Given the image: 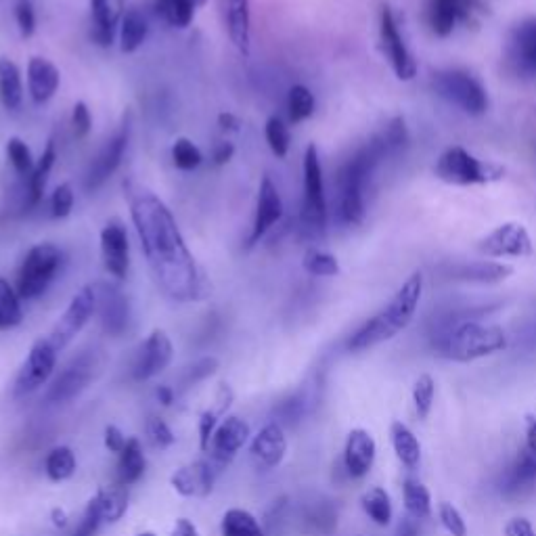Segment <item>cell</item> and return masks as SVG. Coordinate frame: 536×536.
<instances>
[{
	"label": "cell",
	"instance_id": "cell-1",
	"mask_svg": "<svg viewBox=\"0 0 536 536\" xmlns=\"http://www.w3.org/2000/svg\"><path fill=\"white\" fill-rule=\"evenodd\" d=\"M130 214L139 231L145 258L162 292L176 302H195L206 296L204 275L178 231L164 201L141 187H126Z\"/></svg>",
	"mask_w": 536,
	"mask_h": 536
},
{
	"label": "cell",
	"instance_id": "cell-2",
	"mask_svg": "<svg viewBox=\"0 0 536 536\" xmlns=\"http://www.w3.org/2000/svg\"><path fill=\"white\" fill-rule=\"evenodd\" d=\"M407 141L409 132L405 120L394 118L342 166L338 176V214L344 225H359L365 218V197L373 172L388 155L405 147Z\"/></svg>",
	"mask_w": 536,
	"mask_h": 536
},
{
	"label": "cell",
	"instance_id": "cell-3",
	"mask_svg": "<svg viewBox=\"0 0 536 536\" xmlns=\"http://www.w3.org/2000/svg\"><path fill=\"white\" fill-rule=\"evenodd\" d=\"M421 294H423V275L413 273L405 283H402V287L388 302V306H384L375 317H371L350 335L346 348L350 352H363L396 338V335L402 329H407L409 323L413 321L417 306L421 302Z\"/></svg>",
	"mask_w": 536,
	"mask_h": 536
},
{
	"label": "cell",
	"instance_id": "cell-4",
	"mask_svg": "<svg viewBox=\"0 0 536 536\" xmlns=\"http://www.w3.org/2000/svg\"><path fill=\"white\" fill-rule=\"evenodd\" d=\"M507 346V335L497 325H484L478 321H461L446 327L438 338L442 356L457 363H472L484 356L497 354Z\"/></svg>",
	"mask_w": 536,
	"mask_h": 536
},
{
	"label": "cell",
	"instance_id": "cell-5",
	"mask_svg": "<svg viewBox=\"0 0 536 536\" xmlns=\"http://www.w3.org/2000/svg\"><path fill=\"white\" fill-rule=\"evenodd\" d=\"M434 172L442 183L457 185V187L497 183L505 174L501 166L478 160L476 155L465 151L463 147L446 149L438 158Z\"/></svg>",
	"mask_w": 536,
	"mask_h": 536
},
{
	"label": "cell",
	"instance_id": "cell-6",
	"mask_svg": "<svg viewBox=\"0 0 536 536\" xmlns=\"http://www.w3.org/2000/svg\"><path fill=\"white\" fill-rule=\"evenodd\" d=\"M302 231L306 237L319 239L327 227V201L323 185V168L319 160V149L308 145L304 153V201H302Z\"/></svg>",
	"mask_w": 536,
	"mask_h": 536
},
{
	"label": "cell",
	"instance_id": "cell-7",
	"mask_svg": "<svg viewBox=\"0 0 536 536\" xmlns=\"http://www.w3.org/2000/svg\"><path fill=\"white\" fill-rule=\"evenodd\" d=\"M63 254L53 243H38L26 254L17 273V294L21 300H36L55 281Z\"/></svg>",
	"mask_w": 536,
	"mask_h": 536
},
{
	"label": "cell",
	"instance_id": "cell-8",
	"mask_svg": "<svg viewBox=\"0 0 536 536\" xmlns=\"http://www.w3.org/2000/svg\"><path fill=\"white\" fill-rule=\"evenodd\" d=\"M432 88L438 97L459 107L469 116H482L488 109V93L478 78L463 70H442L434 74Z\"/></svg>",
	"mask_w": 536,
	"mask_h": 536
},
{
	"label": "cell",
	"instance_id": "cell-9",
	"mask_svg": "<svg viewBox=\"0 0 536 536\" xmlns=\"http://www.w3.org/2000/svg\"><path fill=\"white\" fill-rule=\"evenodd\" d=\"M486 13V0H428L426 21L432 34L446 38L459 26H478Z\"/></svg>",
	"mask_w": 536,
	"mask_h": 536
},
{
	"label": "cell",
	"instance_id": "cell-10",
	"mask_svg": "<svg viewBox=\"0 0 536 536\" xmlns=\"http://www.w3.org/2000/svg\"><path fill=\"white\" fill-rule=\"evenodd\" d=\"M95 312H97V287L86 285L72 298L70 306L65 308L61 319L49 333V342L53 344V348L61 352L70 346L76 335L86 327V323L93 319Z\"/></svg>",
	"mask_w": 536,
	"mask_h": 536
},
{
	"label": "cell",
	"instance_id": "cell-11",
	"mask_svg": "<svg viewBox=\"0 0 536 536\" xmlns=\"http://www.w3.org/2000/svg\"><path fill=\"white\" fill-rule=\"evenodd\" d=\"M505 61L522 80H536V15L513 26L505 44Z\"/></svg>",
	"mask_w": 536,
	"mask_h": 536
},
{
	"label": "cell",
	"instance_id": "cell-12",
	"mask_svg": "<svg viewBox=\"0 0 536 536\" xmlns=\"http://www.w3.org/2000/svg\"><path fill=\"white\" fill-rule=\"evenodd\" d=\"M57 367V350L49 342V338H40L32 344L28 359L21 365L15 379V394L28 396L38 392L42 386L49 384Z\"/></svg>",
	"mask_w": 536,
	"mask_h": 536
},
{
	"label": "cell",
	"instance_id": "cell-13",
	"mask_svg": "<svg viewBox=\"0 0 536 536\" xmlns=\"http://www.w3.org/2000/svg\"><path fill=\"white\" fill-rule=\"evenodd\" d=\"M379 42H382V51L392 65V70L398 80H413L417 76V63L411 55L405 38H402L396 17L388 5L382 7L379 13Z\"/></svg>",
	"mask_w": 536,
	"mask_h": 536
},
{
	"label": "cell",
	"instance_id": "cell-14",
	"mask_svg": "<svg viewBox=\"0 0 536 536\" xmlns=\"http://www.w3.org/2000/svg\"><path fill=\"white\" fill-rule=\"evenodd\" d=\"M128 141H130V114L124 116L118 132L103 145V149L97 153V158L91 162V166H88L84 178L86 191L93 193L101 189L107 183V178L114 176V172L120 168L124 160Z\"/></svg>",
	"mask_w": 536,
	"mask_h": 536
},
{
	"label": "cell",
	"instance_id": "cell-15",
	"mask_svg": "<svg viewBox=\"0 0 536 536\" xmlns=\"http://www.w3.org/2000/svg\"><path fill=\"white\" fill-rule=\"evenodd\" d=\"M250 436H252V430L248 421L237 415H227L218 423L212 444H210V451L206 455L220 469V472H225V469L233 463V459L239 455L243 446L248 444Z\"/></svg>",
	"mask_w": 536,
	"mask_h": 536
},
{
	"label": "cell",
	"instance_id": "cell-16",
	"mask_svg": "<svg viewBox=\"0 0 536 536\" xmlns=\"http://www.w3.org/2000/svg\"><path fill=\"white\" fill-rule=\"evenodd\" d=\"M174 356V346L168 338V333L164 329H153L147 340L141 344L137 359H134L132 365V377L134 382H147V379H153L155 375L164 373Z\"/></svg>",
	"mask_w": 536,
	"mask_h": 536
},
{
	"label": "cell",
	"instance_id": "cell-17",
	"mask_svg": "<svg viewBox=\"0 0 536 536\" xmlns=\"http://www.w3.org/2000/svg\"><path fill=\"white\" fill-rule=\"evenodd\" d=\"M478 250L488 258H526L532 254V239L520 222H505L478 243Z\"/></svg>",
	"mask_w": 536,
	"mask_h": 536
},
{
	"label": "cell",
	"instance_id": "cell-18",
	"mask_svg": "<svg viewBox=\"0 0 536 536\" xmlns=\"http://www.w3.org/2000/svg\"><path fill=\"white\" fill-rule=\"evenodd\" d=\"M222 472L210 459H197L181 465L170 476V486L181 497L187 499H206L212 495L214 484Z\"/></svg>",
	"mask_w": 536,
	"mask_h": 536
},
{
	"label": "cell",
	"instance_id": "cell-19",
	"mask_svg": "<svg viewBox=\"0 0 536 536\" xmlns=\"http://www.w3.org/2000/svg\"><path fill=\"white\" fill-rule=\"evenodd\" d=\"M287 455V436L279 421H268L266 426L252 438L250 457L258 469H275Z\"/></svg>",
	"mask_w": 536,
	"mask_h": 536
},
{
	"label": "cell",
	"instance_id": "cell-20",
	"mask_svg": "<svg viewBox=\"0 0 536 536\" xmlns=\"http://www.w3.org/2000/svg\"><path fill=\"white\" fill-rule=\"evenodd\" d=\"M101 254L109 275L124 279L130 266V245L126 227L118 218L109 220L101 231Z\"/></svg>",
	"mask_w": 536,
	"mask_h": 536
},
{
	"label": "cell",
	"instance_id": "cell-21",
	"mask_svg": "<svg viewBox=\"0 0 536 536\" xmlns=\"http://www.w3.org/2000/svg\"><path fill=\"white\" fill-rule=\"evenodd\" d=\"M281 216H283V201H281L279 189L275 187L271 178L264 176L258 189L256 214H254L252 233L248 237V248H254V245L268 233V229L277 225Z\"/></svg>",
	"mask_w": 536,
	"mask_h": 536
},
{
	"label": "cell",
	"instance_id": "cell-22",
	"mask_svg": "<svg viewBox=\"0 0 536 536\" xmlns=\"http://www.w3.org/2000/svg\"><path fill=\"white\" fill-rule=\"evenodd\" d=\"M375 457H377V444L371 432H367L365 428L350 430L344 444L346 474L354 480L365 478L375 465Z\"/></svg>",
	"mask_w": 536,
	"mask_h": 536
},
{
	"label": "cell",
	"instance_id": "cell-23",
	"mask_svg": "<svg viewBox=\"0 0 536 536\" xmlns=\"http://www.w3.org/2000/svg\"><path fill=\"white\" fill-rule=\"evenodd\" d=\"M97 310L101 315V325L109 335L118 338V335H122L128 329L130 306L126 296L116 285L101 283L97 287Z\"/></svg>",
	"mask_w": 536,
	"mask_h": 536
},
{
	"label": "cell",
	"instance_id": "cell-24",
	"mask_svg": "<svg viewBox=\"0 0 536 536\" xmlns=\"http://www.w3.org/2000/svg\"><path fill=\"white\" fill-rule=\"evenodd\" d=\"M91 379H93V359L80 356L78 361H74L70 367H65L55 377V382L49 388L47 400L55 402V405H59V402H70L88 388Z\"/></svg>",
	"mask_w": 536,
	"mask_h": 536
},
{
	"label": "cell",
	"instance_id": "cell-25",
	"mask_svg": "<svg viewBox=\"0 0 536 536\" xmlns=\"http://www.w3.org/2000/svg\"><path fill=\"white\" fill-rule=\"evenodd\" d=\"M126 0H91V17L93 32L91 38L99 47L107 49L114 44L116 28L124 17Z\"/></svg>",
	"mask_w": 536,
	"mask_h": 536
},
{
	"label": "cell",
	"instance_id": "cell-26",
	"mask_svg": "<svg viewBox=\"0 0 536 536\" xmlns=\"http://www.w3.org/2000/svg\"><path fill=\"white\" fill-rule=\"evenodd\" d=\"M222 13H225V26L231 42L241 55H250V32H252V15L250 0H220Z\"/></svg>",
	"mask_w": 536,
	"mask_h": 536
},
{
	"label": "cell",
	"instance_id": "cell-27",
	"mask_svg": "<svg viewBox=\"0 0 536 536\" xmlns=\"http://www.w3.org/2000/svg\"><path fill=\"white\" fill-rule=\"evenodd\" d=\"M61 82V74L57 67L42 59V57H32L28 63V91L34 103L42 105L55 97L57 88Z\"/></svg>",
	"mask_w": 536,
	"mask_h": 536
},
{
	"label": "cell",
	"instance_id": "cell-28",
	"mask_svg": "<svg viewBox=\"0 0 536 536\" xmlns=\"http://www.w3.org/2000/svg\"><path fill=\"white\" fill-rule=\"evenodd\" d=\"M147 469V457L143 451V442L139 438H128L124 451L118 455V469H116V482L122 486L137 484Z\"/></svg>",
	"mask_w": 536,
	"mask_h": 536
},
{
	"label": "cell",
	"instance_id": "cell-29",
	"mask_svg": "<svg viewBox=\"0 0 536 536\" xmlns=\"http://www.w3.org/2000/svg\"><path fill=\"white\" fill-rule=\"evenodd\" d=\"M57 162V145L55 141L51 139L47 143V147H44L42 155L38 164L34 166L32 174L28 176V187H26V206L24 208H36L42 197H44V189H47V181H49V174L53 170Z\"/></svg>",
	"mask_w": 536,
	"mask_h": 536
},
{
	"label": "cell",
	"instance_id": "cell-30",
	"mask_svg": "<svg viewBox=\"0 0 536 536\" xmlns=\"http://www.w3.org/2000/svg\"><path fill=\"white\" fill-rule=\"evenodd\" d=\"M99 511H101V518L105 524H118L128 511V501H130V495H128V488L122 486V484H111V486H103L97 490V495L93 497Z\"/></svg>",
	"mask_w": 536,
	"mask_h": 536
},
{
	"label": "cell",
	"instance_id": "cell-31",
	"mask_svg": "<svg viewBox=\"0 0 536 536\" xmlns=\"http://www.w3.org/2000/svg\"><path fill=\"white\" fill-rule=\"evenodd\" d=\"M208 3V0H155V13H158L168 26L185 30L191 26V21L197 13Z\"/></svg>",
	"mask_w": 536,
	"mask_h": 536
},
{
	"label": "cell",
	"instance_id": "cell-32",
	"mask_svg": "<svg viewBox=\"0 0 536 536\" xmlns=\"http://www.w3.org/2000/svg\"><path fill=\"white\" fill-rule=\"evenodd\" d=\"M390 438H392V446H394L398 461L409 469H415L421 461V444L417 436L413 434V430L407 426V423L392 421Z\"/></svg>",
	"mask_w": 536,
	"mask_h": 536
},
{
	"label": "cell",
	"instance_id": "cell-33",
	"mask_svg": "<svg viewBox=\"0 0 536 536\" xmlns=\"http://www.w3.org/2000/svg\"><path fill=\"white\" fill-rule=\"evenodd\" d=\"M220 536H266V534L252 511L231 507L222 513Z\"/></svg>",
	"mask_w": 536,
	"mask_h": 536
},
{
	"label": "cell",
	"instance_id": "cell-34",
	"mask_svg": "<svg viewBox=\"0 0 536 536\" xmlns=\"http://www.w3.org/2000/svg\"><path fill=\"white\" fill-rule=\"evenodd\" d=\"M24 101V82L19 67L11 59H0V103L5 109H19Z\"/></svg>",
	"mask_w": 536,
	"mask_h": 536
},
{
	"label": "cell",
	"instance_id": "cell-35",
	"mask_svg": "<svg viewBox=\"0 0 536 536\" xmlns=\"http://www.w3.org/2000/svg\"><path fill=\"white\" fill-rule=\"evenodd\" d=\"M513 273V268L501 262H476V264H463L457 271H453L455 279L469 281V283H499L505 281Z\"/></svg>",
	"mask_w": 536,
	"mask_h": 536
},
{
	"label": "cell",
	"instance_id": "cell-36",
	"mask_svg": "<svg viewBox=\"0 0 536 536\" xmlns=\"http://www.w3.org/2000/svg\"><path fill=\"white\" fill-rule=\"evenodd\" d=\"M149 26L147 19L139 11H126L122 21H120V49L122 53H134L143 47V42L147 40Z\"/></svg>",
	"mask_w": 536,
	"mask_h": 536
},
{
	"label": "cell",
	"instance_id": "cell-37",
	"mask_svg": "<svg viewBox=\"0 0 536 536\" xmlns=\"http://www.w3.org/2000/svg\"><path fill=\"white\" fill-rule=\"evenodd\" d=\"M402 497H405V509L413 520H426L432 516V495L423 482L407 478L402 482Z\"/></svg>",
	"mask_w": 536,
	"mask_h": 536
},
{
	"label": "cell",
	"instance_id": "cell-38",
	"mask_svg": "<svg viewBox=\"0 0 536 536\" xmlns=\"http://www.w3.org/2000/svg\"><path fill=\"white\" fill-rule=\"evenodd\" d=\"M361 505L373 524L382 526V528L392 524L394 507H392V499H390L386 488H382V486L369 488L367 493L361 497Z\"/></svg>",
	"mask_w": 536,
	"mask_h": 536
},
{
	"label": "cell",
	"instance_id": "cell-39",
	"mask_svg": "<svg viewBox=\"0 0 536 536\" xmlns=\"http://www.w3.org/2000/svg\"><path fill=\"white\" fill-rule=\"evenodd\" d=\"M76 455L70 449V446H55V449L49 451L47 459H44V472H47V478L51 482H65L70 480L76 474Z\"/></svg>",
	"mask_w": 536,
	"mask_h": 536
},
{
	"label": "cell",
	"instance_id": "cell-40",
	"mask_svg": "<svg viewBox=\"0 0 536 536\" xmlns=\"http://www.w3.org/2000/svg\"><path fill=\"white\" fill-rule=\"evenodd\" d=\"M21 321H24V310L17 289L5 277H0V329H13Z\"/></svg>",
	"mask_w": 536,
	"mask_h": 536
},
{
	"label": "cell",
	"instance_id": "cell-41",
	"mask_svg": "<svg viewBox=\"0 0 536 536\" xmlns=\"http://www.w3.org/2000/svg\"><path fill=\"white\" fill-rule=\"evenodd\" d=\"M287 111L289 120L294 124H300L315 114V95L310 93V88L296 84L287 95Z\"/></svg>",
	"mask_w": 536,
	"mask_h": 536
},
{
	"label": "cell",
	"instance_id": "cell-42",
	"mask_svg": "<svg viewBox=\"0 0 536 536\" xmlns=\"http://www.w3.org/2000/svg\"><path fill=\"white\" fill-rule=\"evenodd\" d=\"M536 480V459L522 451V455L509 467L503 490H520Z\"/></svg>",
	"mask_w": 536,
	"mask_h": 536
},
{
	"label": "cell",
	"instance_id": "cell-43",
	"mask_svg": "<svg viewBox=\"0 0 536 536\" xmlns=\"http://www.w3.org/2000/svg\"><path fill=\"white\" fill-rule=\"evenodd\" d=\"M436 398V382L430 373H423L413 384V405L419 419H428Z\"/></svg>",
	"mask_w": 536,
	"mask_h": 536
},
{
	"label": "cell",
	"instance_id": "cell-44",
	"mask_svg": "<svg viewBox=\"0 0 536 536\" xmlns=\"http://www.w3.org/2000/svg\"><path fill=\"white\" fill-rule=\"evenodd\" d=\"M172 162L178 170L191 172V170H197L201 162H204V153L199 151V147L193 141L183 137V139H176L172 145Z\"/></svg>",
	"mask_w": 536,
	"mask_h": 536
},
{
	"label": "cell",
	"instance_id": "cell-45",
	"mask_svg": "<svg viewBox=\"0 0 536 536\" xmlns=\"http://www.w3.org/2000/svg\"><path fill=\"white\" fill-rule=\"evenodd\" d=\"M264 137L277 158H285L289 145H292V134H289V128L281 118H268L264 126Z\"/></svg>",
	"mask_w": 536,
	"mask_h": 536
},
{
	"label": "cell",
	"instance_id": "cell-46",
	"mask_svg": "<svg viewBox=\"0 0 536 536\" xmlns=\"http://www.w3.org/2000/svg\"><path fill=\"white\" fill-rule=\"evenodd\" d=\"M304 268L310 275L317 277H335L340 273L338 258L321 252V250H308L304 256Z\"/></svg>",
	"mask_w": 536,
	"mask_h": 536
},
{
	"label": "cell",
	"instance_id": "cell-47",
	"mask_svg": "<svg viewBox=\"0 0 536 536\" xmlns=\"http://www.w3.org/2000/svg\"><path fill=\"white\" fill-rule=\"evenodd\" d=\"M7 158H9L11 166L15 168V172L21 176H30L34 166H36L30 147L17 137L9 139V143H7Z\"/></svg>",
	"mask_w": 536,
	"mask_h": 536
},
{
	"label": "cell",
	"instance_id": "cell-48",
	"mask_svg": "<svg viewBox=\"0 0 536 536\" xmlns=\"http://www.w3.org/2000/svg\"><path fill=\"white\" fill-rule=\"evenodd\" d=\"M145 430H147V436H149L151 444L155 446V449H160V451L170 449V446L176 442V436H174L172 428L158 415H151L147 419Z\"/></svg>",
	"mask_w": 536,
	"mask_h": 536
},
{
	"label": "cell",
	"instance_id": "cell-49",
	"mask_svg": "<svg viewBox=\"0 0 536 536\" xmlns=\"http://www.w3.org/2000/svg\"><path fill=\"white\" fill-rule=\"evenodd\" d=\"M438 518H440V524L444 526V530L449 532L451 536H467V524L461 516V511L453 503L442 501L438 505Z\"/></svg>",
	"mask_w": 536,
	"mask_h": 536
},
{
	"label": "cell",
	"instance_id": "cell-50",
	"mask_svg": "<svg viewBox=\"0 0 536 536\" xmlns=\"http://www.w3.org/2000/svg\"><path fill=\"white\" fill-rule=\"evenodd\" d=\"M15 21L19 34L24 38H32L36 32V11L32 0H15Z\"/></svg>",
	"mask_w": 536,
	"mask_h": 536
},
{
	"label": "cell",
	"instance_id": "cell-51",
	"mask_svg": "<svg viewBox=\"0 0 536 536\" xmlns=\"http://www.w3.org/2000/svg\"><path fill=\"white\" fill-rule=\"evenodd\" d=\"M74 191L70 185H59L51 197V216L53 218H67L74 210Z\"/></svg>",
	"mask_w": 536,
	"mask_h": 536
},
{
	"label": "cell",
	"instance_id": "cell-52",
	"mask_svg": "<svg viewBox=\"0 0 536 536\" xmlns=\"http://www.w3.org/2000/svg\"><path fill=\"white\" fill-rule=\"evenodd\" d=\"M101 524H103L101 511H99L95 499H91L86 503V509L82 513V520L78 522V526L74 530V536H95Z\"/></svg>",
	"mask_w": 536,
	"mask_h": 536
},
{
	"label": "cell",
	"instance_id": "cell-53",
	"mask_svg": "<svg viewBox=\"0 0 536 536\" xmlns=\"http://www.w3.org/2000/svg\"><path fill=\"white\" fill-rule=\"evenodd\" d=\"M218 369V359H214V356H204V359H199L197 363H193L189 369H187V375L183 379L185 386H193L197 382H204L206 377L214 375Z\"/></svg>",
	"mask_w": 536,
	"mask_h": 536
},
{
	"label": "cell",
	"instance_id": "cell-54",
	"mask_svg": "<svg viewBox=\"0 0 536 536\" xmlns=\"http://www.w3.org/2000/svg\"><path fill=\"white\" fill-rule=\"evenodd\" d=\"M72 126H74V137H76V139H84V137H88V132H91V128H93L91 111H88V107H86L84 101H78V103L74 105V111H72Z\"/></svg>",
	"mask_w": 536,
	"mask_h": 536
},
{
	"label": "cell",
	"instance_id": "cell-55",
	"mask_svg": "<svg viewBox=\"0 0 536 536\" xmlns=\"http://www.w3.org/2000/svg\"><path fill=\"white\" fill-rule=\"evenodd\" d=\"M126 442H128V438L124 436V432L118 426H114V423H111V426L105 428V432H103V444H105V449L111 455H120L124 451Z\"/></svg>",
	"mask_w": 536,
	"mask_h": 536
},
{
	"label": "cell",
	"instance_id": "cell-56",
	"mask_svg": "<svg viewBox=\"0 0 536 536\" xmlns=\"http://www.w3.org/2000/svg\"><path fill=\"white\" fill-rule=\"evenodd\" d=\"M505 536H536V530L528 518H511L505 526Z\"/></svg>",
	"mask_w": 536,
	"mask_h": 536
},
{
	"label": "cell",
	"instance_id": "cell-57",
	"mask_svg": "<svg viewBox=\"0 0 536 536\" xmlns=\"http://www.w3.org/2000/svg\"><path fill=\"white\" fill-rule=\"evenodd\" d=\"M233 155H235V145L225 141V143H218L216 149H214V155H212V160L216 166H225L233 160Z\"/></svg>",
	"mask_w": 536,
	"mask_h": 536
},
{
	"label": "cell",
	"instance_id": "cell-58",
	"mask_svg": "<svg viewBox=\"0 0 536 536\" xmlns=\"http://www.w3.org/2000/svg\"><path fill=\"white\" fill-rule=\"evenodd\" d=\"M524 451L536 459V415L526 417V449Z\"/></svg>",
	"mask_w": 536,
	"mask_h": 536
},
{
	"label": "cell",
	"instance_id": "cell-59",
	"mask_svg": "<svg viewBox=\"0 0 536 536\" xmlns=\"http://www.w3.org/2000/svg\"><path fill=\"white\" fill-rule=\"evenodd\" d=\"M170 536H199V530H197V526H195L191 520H187V518H178V520L174 522V526H172Z\"/></svg>",
	"mask_w": 536,
	"mask_h": 536
},
{
	"label": "cell",
	"instance_id": "cell-60",
	"mask_svg": "<svg viewBox=\"0 0 536 536\" xmlns=\"http://www.w3.org/2000/svg\"><path fill=\"white\" fill-rule=\"evenodd\" d=\"M155 398H158V402H160L162 407H172V405H174L176 394H174V390H172L170 386L162 384V386L155 388Z\"/></svg>",
	"mask_w": 536,
	"mask_h": 536
},
{
	"label": "cell",
	"instance_id": "cell-61",
	"mask_svg": "<svg viewBox=\"0 0 536 536\" xmlns=\"http://www.w3.org/2000/svg\"><path fill=\"white\" fill-rule=\"evenodd\" d=\"M51 522L55 528L63 530V528H67V524H70V516H67V511L63 507H53L51 509Z\"/></svg>",
	"mask_w": 536,
	"mask_h": 536
},
{
	"label": "cell",
	"instance_id": "cell-62",
	"mask_svg": "<svg viewBox=\"0 0 536 536\" xmlns=\"http://www.w3.org/2000/svg\"><path fill=\"white\" fill-rule=\"evenodd\" d=\"M218 126L222 130H229V132H237L239 130V120L233 116V114H220L218 116Z\"/></svg>",
	"mask_w": 536,
	"mask_h": 536
},
{
	"label": "cell",
	"instance_id": "cell-63",
	"mask_svg": "<svg viewBox=\"0 0 536 536\" xmlns=\"http://www.w3.org/2000/svg\"><path fill=\"white\" fill-rule=\"evenodd\" d=\"M417 520H413L411 516L405 518V522L400 524V530H398V536H417Z\"/></svg>",
	"mask_w": 536,
	"mask_h": 536
},
{
	"label": "cell",
	"instance_id": "cell-64",
	"mask_svg": "<svg viewBox=\"0 0 536 536\" xmlns=\"http://www.w3.org/2000/svg\"><path fill=\"white\" fill-rule=\"evenodd\" d=\"M137 536H158V534H155V532H151V530H143V532H139Z\"/></svg>",
	"mask_w": 536,
	"mask_h": 536
}]
</instances>
